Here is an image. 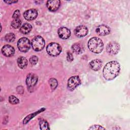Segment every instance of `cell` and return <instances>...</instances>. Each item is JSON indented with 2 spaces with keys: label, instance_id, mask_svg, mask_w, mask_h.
<instances>
[{
  "label": "cell",
  "instance_id": "obj_13",
  "mask_svg": "<svg viewBox=\"0 0 130 130\" xmlns=\"http://www.w3.org/2000/svg\"><path fill=\"white\" fill-rule=\"evenodd\" d=\"M2 52L3 54L7 57H10L14 55L15 50L13 47L9 45H6L4 46L2 49Z\"/></svg>",
  "mask_w": 130,
  "mask_h": 130
},
{
  "label": "cell",
  "instance_id": "obj_6",
  "mask_svg": "<svg viewBox=\"0 0 130 130\" xmlns=\"http://www.w3.org/2000/svg\"><path fill=\"white\" fill-rule=\"evenodd\" d=\"M81 83V80L78 76L70 77L68 81V88L70 90H73Z\"/></svg>",
  "mask_w": 130,
  "mask_h": 130
},
{
  "label": "cell",
  "instance_id": "obj_5",
  "mask_svg": "<svg viewBox=\"0 0 130 130\" xmlns=\"http://www.w3.org/2000/svg\"><path fill=\"white\" fill-rule=\"evenodd\" d=\"M17 46L20 51L25 52L28 51V50L30 49V43L27 38H22L18 40Z\"/></svg>",
  "mask_w": 130,
  "mask_h": 130
},
{
  "label": "cell",
  "instance_id": "obj_1",
  "mask_svg": "<svg viewBox=\"0 0 130 130\" xmlns=\"http://www.w3.org/2000/svg\"><path fill=\"white\" fill-rule=\"evenodd\" d=\"M120 70L119 63L115 60L111 61L108 62L104 67L103 71V76L106 80H111L118 75Z\"/></svg>",
  "mask_w": 130,
  "mask_h": 130
},
{
  "label": "cell",
  "instance_id": "obj_22",
  "mask_svg": "<svg viewBox=\"0 0 130 130\" xmlns=\"http://www.w3.org/2000/svg\"><path fill=\"white\" fill-rule=\"evenodd\" d=\"M15 37L14 34L13 33H9L7 34L5 37V39L6 41L9 42H13L15 40Z\"/></svg>",
  "mask_w": 130,
  "mask_h": 130
},
{
  "label": "cell",
  "instance_id": "obj_21",
  "mask_svg": "<svg viewBox=\"0 0 130 130\" xmlns=\"http://www.w3.org/2000/svg\"><path fill=\"white\" fill-rule=\"evenodd\" d=\"M49 85L52 90H54L57 86V81L54 78H51L49 81Z\"/></svg>",
  "mask_w": 130,
  "mask_h": 130
},
{
  "label": "cell",
  "instance_id": "obj_16",
  "mask_svg": "<svg viewBox=\"0 0 130 130\" xmlns=\"http://www.w3.org/2000/svg\"><path fill=\"white\" fill-rule=\"evenodd\" d=\"M73 51L76 54H81L83 52L84 48L81 44L80 43H76L74 44L72 46Z\"/></svg>",
  "mask_w": 130,
  "mask_h": 130
},
{
  "label": "cell",
  "instance_id": "obj_2",
  "mask_svg": "<svg viewBox=\"0 0 130 130\" xmlns=\"http://www.w3.org/2000/svg\"><path fill=\"white\" fill-rule=\"evenodd\" d=\"M88 47L91 52L94 53H100L103 50L104 44L101 39L93 37L88 41Z\"/></svg>",
  "mask_w": 130,
  "mask_h": 130
},
{
  "label": "cell",
  "instance_id": "obj_12",
  "mask_svg": "<svg viewBox=\"0 0 130 130\" xmlns=\"http://www.w3.org/2000/svg\"><path fill=\"white\" fill-rule=\"evenodd\" d=\"M96 32L100 36H106L110 34V29L108 26L102 24L97 27L96 28Z\"/></svg>",
  "mask_w": 130,
  "mask_h": 130
},
{
  "label": "cell",
  "instance_id": "obj_10",
  "mask_svg": "<svg viewBox=\"0 0 130 130\" xmlns=\"http://www.w3.org/2000/svg\"><path fill=\"white\" fill-rule=\"evenodd\" d=\"M74 34L78 37H83L88 34V28L84 25H79L75 29Z\"/></svg>",
  "mask_w": 130,
  "mask_h": 130
},
{
  "label": "cell",
  "instance_id": "obj_26",
  "mask_svg": "<svg viewBox=\"0 0 130 130\" xmlns=\"http://www.w3.org/2000/svg\"><path fill=\"white\" fill-rule=\"evenodd\" d=\"M67 59L68 60V61L71 62L73 60L74 58L72 54L70 52H68L67 54Z\"/></svg>",
  "mask_w": 130,
  "mask_h": 130
},
{
  "label": "cell",
  "instance_id": "obj_11",
  "mask_svg": "<svg viewBox=\"0 0 130 130\" xmlns=\"http://www.w3.org/2000/svg\"><path fill=\"white\" fill-rule=\"evenodd\" d=\"M47 7L51 11H55L59 8L60 5V2L58 0L48 1L47 2Z\"/></svg>",
  "mask_w": 130,
  "mask_h": 130
},
{
  "label": "cell",
  "instance_id": "obj_3",
  "mask_svg": "<svg viewBox=\"0 0 130 130\" xmlns=\"http://www.w3.org/2000/svg\"><path fill=\"white\" fill-rule=\"evenodd\" d=\"M46 50L49 55L52 56H56L61 52V47L58 43H51L47 46Z\"/></svg>",
  "mask_w": 130,
  "mask_h": 130
},
{
  "label": "cell",
  "instance_id": "obj_28",
  "mask_svg": "<svg viewBox=\"0 0 130 130\" xmlns=\"http://www.w3.org/2000/svg\"><path fill=\"white\" fill-rule=\"evenodd\" d=\"M4 2L6 3H7V4H12V3H17V1H5Z\"/></svg>",
  "mask_w": 130,
  "mask_h": 130
},
{
  "label": "cell",
  "instance_id": "obj_19",
  "mask_svg": "<svg viewBox=\"0 0 130 130\" xmlns=\"http://www.w3.org/2000/svg\"><path fill=\"white\" fill-rule=\"evenodd\" d=\"M21 25V21L19 19H15L11 22V26L14 28H18Z\"/></svg>",
  "mask_w": 130,
  "mask_h": 130
},
{
  "label": "cell",
  "instance_id": "obj_8",
  "mask_svg": "<svg viewBox=\"0 0 130 130\" xmlns=\"http://www.w3.org/2000/svg\"><path fill=\"white\" fill-rule=\"evenodd\" d=\"M38 77L37 75L33 73H29L27 75L26 79V83L28 87L34 86L37 83Z\"/></svg>",
  "mask_w": 130,
  "mask_h": 130
},
{
  "label": "cell",
  "instance_id": "obj_23",
  "mask_svg": "<svg viewBox=\"0 0 130 130\" xmlns=\"http://www.w3.org/2000/svg\"><path fill=\"white\" fill-rule=\"evenodd\" d=\"M9 101L11 104L15 105L19 103V100L14 95H10L9 98Z\"/></svg>",
  "mask_w": 130,
  "mask_h": 130
},
{
  "label": "cell",
  "instance_id": "obj_24",
  "mask_svg": "<svg viewBox=\"0 0 130 130\" xmlns=\"http://www.w3.org/2000/svg\"><path fill=\"white\" fill-rule=\"evenodd\" d=\"M38 61V58L37 56L33 55L29 59V62L32 65H35Z\"/></svg>",
  "mask_w": 130,
  "mask_h": 130
},
{
  "label": "cell",
  "instance_id": "obj_27",
  "mask_svg": "<svg viewBox=\"0 0 130 130\" xmlns=\"http://www.w3.org/2000/svg\"><path fill=\"white\" fill-rule=\"evenodd\" d=\"M20 13L19 10H17L14 11V12L13 13V18L14 19H18V18L20 16Z\"/></svg>",
  "mask_w": 130,
  "mask_h": 130
},
{
  "label": "cell",
  "instance_id": "obj_20",
  "mask_svg": "<svg viewBox=\"0 0 130 130\" xmlns=\"http://www.w3.org/2000/svg\"><path fill=\"white\" fill-rule=\"evenodd\" d=\"M40 126L41 129H49V124L48 122L45 120H41L40 121Z\"/></svg>",
  "mask_w": 130,
  "mask_h": 130
},
{
  "label": "cell",
  "instance_id": "obj_4",
  "mask_svg": "<svg viewBox=\"0 0 130 130\" xmlns=\"http://www.w3.org/2000/svg\"><path fill=\"white\" fill-rule=\"evenodd\" d=\"M45 42L44 39L40 36L35 37L31 41L32 48L36 51L42 50L45 46Z\"/></svg>",
  "mask_w": 130,
  "mask_h": 130
},
{
  "label": "cell",
  "instance_id": "obj_14",
  "mask_svg": "<svg viewBox=\"0 0 130 130\" xmlns=\"http://www.w3.org/2000/svg\"><path fill=\"white\" fill-rule=\"evenodd\" d=\"M58 34L60 38L67 39L70 37L71 31L67 27H61L58 29Z\"/></svg>",
  "mask_w": 130,
  "mask_h": 130
},
{
  "label": "cell",
  "instance_id": "obj_18",
  "mask_svg": "<svg viewBox=\"0 0 130 130\" xmlns=\"http://www.w3.org/2000/svg\"><path fill=\"white\" fill-rule=\"evenodd\" d=\"M17 64L20 68L24 69L27 66V60L24 57L20 56L17 59Z\"/></svg>",
  "mask_w": 130,
  "mask_h": 130
},
{
  "label": "cell",
  "instance_id": "obj_25",
  "mask_svg": "<svg viewBox=\"0 0 130 130\" xmlns=\"http://www.w3.org/2000/svg\"><path fill=\"white\" fill-rule=\"evenodd\" d=\"M105 128L100 125H94L89 128V129H105Z\"/></svg>",
  "mask_w": 130,
  "mask_h": 130
},
{
  "label": "cell",
  "instance_id": "obj_15",
  "mask_svg": "<svg viewBox=\"0 0 130 130\" xmlns=\"http://www.w3.org/2000/svg\"><path fill=\"white\" fill-rule=\"evenodd\" d=\"M102 62L100 59H95L92 60L89 63L90 68L94 71L99 70L102 67Z\"/></svg>",
  "mask_w": 130,
  "mask_h": 130
},
{
  "label": "cell",
  "instance_id": "obj_7",
  "mask_svg": "<svg viewBox=\"0 0 130 130\" xmlns=\"http://www.w3.org/2000/svg\"><path fill=\"white\" fill-rule=\"evenodd\" d=\"M120 46L119 44L115 42L109 43L106 47V50L108 53L111 55L116 54L119 51Z\"/></svg>",
  "mask_w": 130,
  "mask_h": 130
},
{
  "label": "cell",
  "instance_id": "obj_17",
  "mask_svg": "<svg viewBox=\"0 0 130 130\" xmlns=\"http://www.w3.org/2000/svg\"><path fill=\"white\" fill-rule=\"evenodd\" d=\"M32 29V26L31 24L28 23L23 24L20 28V31L23 34H27L29 33Z\"/></svg>",
  "mask_w": 130,
  "mask_h": 130
},
{
  "label": "cell",
  "instance_id": "obj_9",
  "mask_svg": "<svg viewBox=\"0 0 130 130\" xmlns=\"http://www.w3.org/2000/svg\"><path fill=\"white\" fill-rule=\"evenodd\" d=\"M23 16L24 18L27 20H33L37 18L38 16V12L34 9H29L24 12Z\"/></svg>",
  "mask_w": 130,
  "mask_h": 130
}]
</instances>
